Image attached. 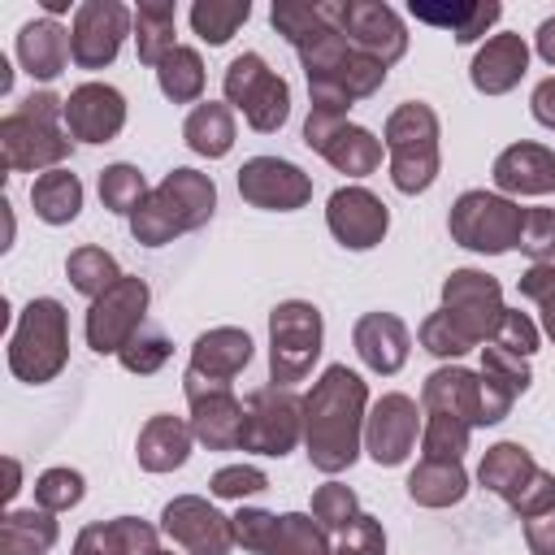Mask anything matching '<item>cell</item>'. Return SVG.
I'll return each mask as SVG.
<instances>
[{
	"instance_id": "13",
	"label": "cell",
	"mask_w": 555,
	"mask_h": 555,
	"mask_svg": "<svg viewBox=\"0 0 555 555\" xmlns=\"http://www.w3.org/2000/svg\"><path fill=\"white\" fill-rule=\"evenodd\" d=\"M304 143L325 156L338 173L347 178H369L377 165H382V139L356 121H347L343 113H321V108H308V121H304Z\"/></svg>"
},
{
	"instance_id": "40",
	"label": "cell",
	"mask_w": 555,
	"mask_h": 555,
	"mask_svg": "<svg viewBox=\"0 0 555 555\" xmlns=\"http://www.w3.org/2000/svg\"><path fill=\"white\" fill-rule=\"evenodd\" d=\"M147 195H152V186H147V178H143L139 165L117 160V165H104V169H100V204H104L108 212L134 217V208H139Z\"/></svg>"
},
{
	"instance_id": "27",
	"label": "cell",
	"mask_w": 555,
	"mask_h": 555,
	"mask_svg": "<svg viewBox=\"0 0 555 555\" xmlns=\"http://www.w3.org/2000/svg\"><path fill=\"white\" fill-rule=\"evenodd\" d=\"M17 61L35 82H52L65 74V65L74 61L69 48V30L56 17H35L17 30Z\"/></svg>"
},
{
	"instance_id": "17",
	"label": "cell",
	"mask_w": 555,
	"mask_h": 555,
	"mask_svg": "<svg viewBox=\"0 0 555 555\" xmlns=\"http://www.w3.org/2000/svg\"><path fill=\"white\" fill-rule=\"evenodd\" d=\"M160 533L173 546H182L186 555H230L238 546L234 542V520L199 494L169 499L165 512H160Z\"/></svg>"
},
{
	"instance_id": "28",
	"label": "cell",
	"mask_w": 555,
	"mask_h": 555,
	"mask_svg": "<svg viewBox=\"0 0 555 555\" xmlns=\"http://www.w3.org/2000/svg\"><path fill=\"white\" fill-rule=\"evenodd\" d=\"M74 555H160V533L139 516H113L78 529Z\"/></svg>"
},
{
	"instance_id": "44",
	"label": "cell",
	"mask_w": 555,
	"mask_h": 555,
	"mask_svg": "<svg viewBox=\"0 0 555 555\" xmlns=\"http://www.w3.org/2000/svg\"><path fill=\"white\" fill-rule=\"evenodd\" d=\"M360 516V499L351 486L343 481H325L312 490V520L325 529V533H347Z\"/></svg>"
},
{
	"instance_id": "37",
	"label": "cell",
	"mask_w": 555,
	"mask_h": 555,
	"mask_svg": "<svg viewBox=\"0 0 555 555\" xmlns=\"http://www.w3.org/2000/svg\"><path fill=\"white\" fill-rule=\"evenodd\" d=\"M178 9L169 0H143L134 9V48H139V61L143 65H160L173 48H178Z\"/></svg>"
},
{
	"instance_id": "23",
	"label": "cell",
	"mask_w": 555,
	"mask_h": 555,
	"mask_svg": "<svg viewBox=\"0 0 555 555\" xmlns=\"http://www.w3.org/2000/svg\"><path fill=\"white\" fill-rule=\"evenodd\" d=\"M477 377H481V425H499L512 412L516 395H525L533 382L529 360L516 351H503L494 343L481 347V373Z\"/></svg>"
},
{
	"instance_id": "26",
	"label": "cell",
	"mask_w": 555,
	"mask_h": 555,
	"mask_svg": "<svg viewBox=\"0 0 555 555\" xmlns=\"http://www.w3.org/2000/svg\"><path fill=\"white\" fill-rule=\"evenodd\" d=\"M421 412H447L477 429L481 425V377L464 364L434 369L421 386Z\"/></svg>"
},
{
	"instance_id": "29",
	"label": "cell",
	"mask_w": 555,
	"mask_h": 555,
	"mask_svg": "<svg viewBox=\"0 0 555 555\" xmlns=\"http://www.w3.org/2000/svg\"><path fill=\"white\" fill-rule=\"evenodd\" d=\"M247 364H251V334L238 330V325H217V330H204L191 343V364L186 369H195L199 377H212V382H230Z\"/></svg>"
},
{
	"instance_id": "56",
	"label": "cell",
	"mask_w": 555,
	"mask_h": 555,
	"mask_svg": "<svg viewBox=\"0 0 555 555\" xmlns=\"http://www.w3.org/2000/svg\"><path fill=\"white\" fill-rule=\"evenodd\" d=\"M529 108H533V121H538V126L555 130V78H542V82L533 87Z\"/></svg>"
},
{
	"instance_id": "57",
	"label": "cell",
	"mask_w": 555,
	"mask_h": 555,
	"mask_svg": "<svg viewBox=\"0 0 555 555\" xmlns=\"http://www.w3.org/2000/svg\"><path fill=\"white\" fill-rule=\"evenodd\" d=\"M533 48H538V56H542L546 65H555V17H546V22L538 26V35H533Z\"/></svg>"
},
{
	"instance_id": "24",
	"label": "cell",
	"mask_w": 555,
	"mask_h": 555,
	"mask_svg": "<svg viewBox=\"0 0 555 555\" xmlns=\"http://www.w3.org/2000/svg\"><path fill=\"white\" fill-rule=\"evenodd\" d=\"M351 347H356V356H360L373 373L390 377V373H399V369L408 364L412 334H408V325H403L395 312H364V317L356 321V330H351Z\"/></svg>"
},
{
	"instance_id": "54",
	"label": "cell",
	"mask_w": 555,
	"mask_h": 555,
	"mask_svg": "<svg viewBox=\"0 0 555 555\" xmlns=\"http://www.w3.org/2000/svg\"><path fill=\"white\" fill-rule=\"evenodd\" d=\"M334 555H386V529H382V520L369 516V512H360L356 525L347 533H338Z\"/></svg>"
},
{
	"instance_id": "50",
	"label": "cell",
	"mask_w": 555,
	"mask_h": 555,
	"mask_svg": "<svg viewBox=\"0 0 555 555\" xmlns=\"http://www.w3.org/2000/svg\"><path fill=\"white\" fill-rule=\"evenodd\" d=\"M516 291L542 308V334L555 343V264H529L516 282Z\"/></svg>"
},
{
	"instance_id": "9",
	"label": "cell",
	"mask_w": 555,
	"mask_h": 555,
	"mask_svg": "<svg viewBox=\"0 0 555 555\" xmlns=\"http://www.w3.org/2000/svg\"><path fill=\"white\" fill-rule=\"evenodd\" d=\"M221 87H225V104L238 108L251 130L273 134V130L286 126V117H291V87H286V78L278 69H269V61L260 52L234 56L225 65Z\"/></svg>"
},
{
	"instance_id": "18",
	"label": "cell",
	"mask_w": 555,
	"mask_h": 555,
	"mask_svg": "<svg viewBox=\"0 0 555 555\" xmlns=\"http://www.w3.org/2000/svg\"><path fill=\"white\" fill-rule=\"evenodd\" d=\"M421 403L412 395H382L377 403H369V416H364V451L373 455V464L382 468H395L412 455L416 447V434H421Z\"/></svg>"
},
{
	"instance_id": "52",
	"label": "cell",
	"mask_w": 555,
	"mask_h": 555,
	"mask_svg": "<svg viewBox=\"0 0 555 555\" xmlns=\"http://www.w3.org/2000/svg\"><path fill=\"white\" fill-rule=\"evenodd\" d=\"M538 338H542V330L520 312V308H507L503 312V321H499V330H494V347H503V351H516V356H533L538 351Z\"/></svg>"
},
{
	"instance_id": "15",
	"label": "cell",
	"mask_w": 555,
	"mask_h": 555,
	"mask_svg": "<svg viewBox=\"0 0 555 555\" xmlns=\"http://www.w3.org/2000/svg\"><path fill=\"white\" fill-rule=\"evenodd\" d=\"M330 17L347 35L351 48H360L373 61H382L386 69L408 52L403 17L382 0H330Z\"/></svg>"
},
{
	"instance_id": "10",
	"label": "cell",
	"mask_w": 555,
	"mask_h": 555,
	"mask_svg": "<svg viewBox=\"0 0 555 555\" xmlns=\"http://www.w3.org/2000/svg\"><path fill=\"white\" fill-rule=\"evenodd\" d=\"M247 421H243V442L238 451L251 455H291L295 442L304 438V399L291 386H256L247 399Z\"/></svg>"
},
{
	"instance_id": "16",
	"label": "cell",
	"mask_w": 555,
	"mask_h": 555,
	"mask_svg": "<svg viewBox=\"0 0 555 555\" xmlns=\"http://www.w3.org/2000/svg\"><path fill=\"white\" fill-rule=\"evenodd\" d=\"M130 30H134V13L121 0H82L74 9V26H69L74 65L78 69H104V65H113Z\"/></svg>"
},
{
	"instance_id": "38",
	"label": "cell",
	"mask_w": 555,
	"mask_h": 555,
	"mask_svg": "<svg viewBox=\"0 0 555 555\" xmlns=\"http://www.w3.org/2000/svg\"><path fill=\"white\" fill-rule=\"evenodd\" d=\"M65 278H69V286H74L78 295L100 299V295L113 291L126 273L117 269L113 251H104V247H95V243H82V247H74V251L65 256Z\"/></svg>"
},
{
	"instance_id": "48",
	"label": "cell",
	"mask_w": 555,
	"mask_h": 555,
	"mask_svg": "<svg viewBox=\"0 0 555 555\" xmlns=\"http://www.w3.org/2000/svg\"><path fill=\"white\" fill-rule=\"evenodd\" d=\"M520 251L533 264H555V208H525Z\"/></svg>"
},
{
	"instance_id": "53",
	"label": "cell",
	"mask_w": 555,
	"mask_h": 555,
	"mask_svg": "<svg viewBox=\"0 0 555 555\" xmlns=\"http://www.w3.org/2000/svg\"><path fill=\"white\" fill-rule=\"evenodd\" d=\"M507 507L520 516V520H529V516H542V512H551L555 507V473H546V468H538L512 499H507Z\"/></svg>"
},
{
	"instance_id": "7",
	"label": "cell",
	"mask_w": 555,
	"mask_h": 555,
	"mask_svg": "<svg viewBox=\"0 0 555 555\" xmlns=\"http://www.w3.org/2000/svg\"><path fill=\"white\" fill-rule=\"evenodd\" d=\"M325 347V321L321 308L308 299H282L269 312V382L295 386L312 373Z\"/></svg>"
},
{
	"instance_id": "35",
	"label": "cell",
	"mask_w": 555,
	"mask_h": 555,
	"mask_svg": "<svg viewBox=\"0 0 555 555\" xmlns=\"http://www.w3.org/2000/svg\"><path fill=\"white\" fill-rule=\"evenodd\" d=\"M533 473H538V460H533L529 447H520V442H494V447H486V455H481V464H477V481H481L490 494H499L503 503H507Z\"/></svg>"
},
{
	"instance_id": "41",
	"label": "cell",
	"mask_w": 555,
	"mask_h": 555,
	"mask_svg": "<svg viewBox=\"0 0 555 555\" xmlns=\"http://www.w3.org/2000/svg\"><path fill=\"white\" fill-rule=\"evenodd\" d=\"M247 17H251V4H247V0H195V4H191V30H195L204 43H212V48L230 43V35H234Z\"/></svg>"
},
{
	"instance_id": "12",
	"label": "cell",
	"mask_w": 555,
	"mask_h": 555,
	"mask_svg": "<svg viewBox=\"0 0 555 555\" xmlns=\"http://www.w3.org/2000/svg\"><path fill=\"white\" fill-rule=\"evenodd\" d=\"M147 304H152V286L134 273H126L113 291H104L100 299H91L87 308V347L100 356H117L147 321Z\"/></svg>"
},
{
	"instance_id": "32",
	"label": "cell",
	"mask_w": 555,
	"mask_h": 555,
	"mask_svg": "<svg viewBox=\"0 0 555 555\" xmlns=\"http://www.w3.org/2000/svg\"><path fill=\"white\" fill-rule=\"evenodd\" d=\"M56 512L43 507H13L0 516V555H48L61 538Z\"/></svg>"
},
{
	"instance_id": "45",
	"label": "cell",
	"mask_w": 555,
	"mask_h": 555,
	"mask_svg": "<svg viewBox=\"0 0 555 555\" xmlns=\"http://www.w3.org/2000/svg\"><path fill=\"white\" fill-rule=\"evenodd\" d=\"M169 356H173V343H169L165 330H156V325H143V330L117 351L121 369H126V373H139V377H152Z\"/></svg>"
},
{
	"instance_id": "30",
	"label": "cell",
	"mask_w": 555,
	"mask_h": 555,
	"mask_svg": "<svg viewBox=\"0 0 555 555\" xmlns=\"http://www.w3.org/2000/svg\"><path fill=\"white\" fill-rule=\"evenodd\" d=\"M191 421L182 416H169V412H156L147 416V425L139 429V442H134V455L147 473H173L191 460Z\"/></svg>"
},
{
	"instance_id": "42",
	"label": "cell",
	"mask_w": 555,
	"mask_h": 555,
	"mask_svg": "<svg viewBox=\"0 0 555 555\" xmlns=\"http://www.w3.org/2000/svg\"><path fill=\"white\" fill-rule=\"evenodd\" d=\"M473 425L447 412H425L421 421V460H464Z\"/></svg>"
},
{
	"instance_id": "31",
	"label": "cell",
	"mask_w": 555,
	"mask_h": 555,
	"mask_svg": "<svg viewBox=\"0 0 555 555\" xmlns=\"http://www.w3.org/2000/svg\"><path fill=\"white\" fill-rule=\"evenodd\" d=\"M416 22L425 26H442L455 35V43H477L499 17H503V4L499 0H442V4H429V0H412L408 4Z\"/></svg>"
},
{
	"instance_id": "59",
	"label": "cell",
	"mask_w": 555,
	"mask_h": 555,
	"mask_svg": "<svg viewBox=\"0 0 555 555\" xmlns=\"http://www.w3.org/2000/svg\"><path fill=\"white\" fill-rule=\"evenodd\" d=\"M65 9H69L65 0H43V13H48V17H56V13H65Z\"/></svg>"
},
{
	"instance_id": "34",
	"label": "cell",
	"mask_w": 555,
	"mask_h": 555,
	"mask_svg": "<svg viewBox=\"0 0 555 555\" xmlns=\"http://www.w3.org/2000/svg\"><path fill=\"white\" fill-rule=\"evenodd\" d=\"M182 139L195 156H208V160H221L230 147H234V108L230 104H217V100H204L186 113L182 121Z\"/></svg>"
},
{
	"instance_id": "46",
	"label": "cell",
	"mask_w": 555,
	"mask_h": 555,
	"mask_svg": "<svg viewBox=\"0 0 555 555\" xmlns=\"http://www.w3.org/2000/svg\"><path fill=\"white\" fill-rule=\"evenodd\" d=\"M87 494V481L78 468H48L35 477V507L43 512H69Z\"/></svg>"
},
{
	"instance_id": "58",
	"label": "cell",
	"mask_w": 555,
	"mask_h": 555,
	"mask_svg": "<svg viewBox=\"0 0 555 555\" xmlns=\"http://www.w3.org/2000/svg\"><path fill=\"white\" fill-rule=\"evenodd\" d=\"M4 468H9V486H4V499H13V494L22 490V468H17V460H4Z\"/></svg>"
},
{
	"instance_id": "36",
	"label": "cell",
	"mask_w": 555,
	"mask_h": 555,
	"mask_svg": "<svg viewBox=\"0 0 555 555\" xmlns=\"http://www.w3.org/2000/svg\"><path fill=\"white\" fill-rule=\"evenodd\" d=\"M30 208L48 225H69L82 212V182H78V173H69L65 165L39 173L30 182Z\"/></svg>"
},
{
	"instance_id": "14",
	"label": "cell",
	"mask_w": 555,
	"mask_h": 555,
	"mask_svg": "<svg viewBox=\"0 0 555 555\" xmlns=\"http://www.w3.org/2000/svg\"><path fill=\"white\" fill-rule=\"evenodd\" d=\"M442 312L460 325V334L477 347L490 343L499 321H503V286L499 278L481 273V269H451L442 282Z\"/></svg>"
},
{
	"instance_id": "2",
	"label": "cell",
	"mask_w": 555,
	"mask_h": 555,
	"mask_svg": "<svg viewBox=\"0 0 555 555\" xmlns=\"http://www.w3.org/2000/svg\"><path fill=\"white\" fill-rule=\"evenodd\" d=\"M364 416H369V382L347 364H330L304 395L308 464L325 477L347 473L364 451Z\"/></svg>"
},
{
	"instance_id": "47",
	"label": "cell",
	"mask_w": 555,
	"mask_h": 555,
	"mask_svg": "<svg viewBox=\"0 0 555 555\" xmlns=\"http://www.w3.org/2000/svg\"><path fill=\"white\" fill-rule=\"evenodd\" d=\"M416 338H421V347H425L429 356H438V360H460L464 351H473V343L460 334V325H455L442 308H438V312H429V317L421 321Z\"/></svg>"
},
{
	"instance_id": "51",
	"label": "cell",
	"mask_w": 555,
	"mask_h": 555,
	"mask_svg": "<svg viewBox=\"0 0 555 555\" xmlns=\"http://www.w3.org/2000/svg\"><path fill=\"white\" fill-rule=\"evenodd\" d=\"M230 520H234V542H238L243 551L269 555L273 533H278V516H273V512H264V507H238Z\"/></svg>"
},
{
	"instance_id": "49",
	"label": "cell",
	"mask_w": 555,
	"mask_h": 555,
	"mask_svg": "<svg viewBox=\"0 0 555 555\" xmlns=\"http://www.w3.org/2000/svg\"><path fill=\"white\" fill-rule=\"evenodd\" d=\"M208 490L217 494V499H251V494H260V490H269V477H264V468H256V464H225V468H217L212 477H208Z\"/></svg>"
},
{
	"instance_id": "19",
	"label": "cell",
	"mask_w": 555,
	"mask_h": 555,
	"mask_svg": "<svg viewBox=\"0 0 555 555\" xmlns=\"http://www.w3.org/2000/svg\"><path fill=\"white\" fill-rule=\"evenodd\" d=\"M238 195L251 208H269V212H295L312 199V178L282 160V156H251L238 169Z\"/></svg>"
},
{
	"instance_id": "6",
	"label": "cell",
	"mask_w": 555,
	"mask_h": 555,
	"mask_svg": "<svg viewBox=\"0 0 555 555\" xmlns=\"http://www.w3.org/2000/svg\"><path fill=\"white\" fill-rule=\"evenodd\" d=\"M438 113L421 100H403L390 117H386V130H382V143H386V156H390V182L395 191L403 195H421L434 186L438 178Z\"/></svg>"
},
{
	"instance_id": "1",
	"label": "cell",
	"mask_w": 555,
	"mask_h": 555,
	"mask_svg": "<svg viewBox=\"0 0 555 555\" xmlns=\"http://www.w3.org/2000/svg\"><path fill=\"white\" fill-rule=\"evenodd\" d=\"M269 22L299 52L312 108L347 117L356 100L377 95V87L386 82V65L351 48L347 35L334 26L330 0H278L269 9Z\"/></svg>"
},
{
	"instance_id": "60",
	"label": "cell",
	"mask_w": 555,
	"mask_h": 555,
	"mask_svg": "<svg viewBox=\"0 0 555 555\" xmlns=\"http://www.w3.org/2000/svg\"><path fill=\"white\" fill-rule=\"evenodd\" d=\"M160 555H173V551H160Z\"/></svg>"
},
{
	"instance_id": "22",
	"label": "cell",
	"mask_w": 555,
	"mask_h": 555,
	"mask_svg": "<svg viewBox=\"0 0 555 555\" xmlns=\"http://www.w3.org/2000/svg\"><path fill=\"white\" fill-rule=\"evenodd\" d=\"M490 178L499 186V195H551L555 191V147H542V143H512L494 156L490 165Z\"/></svg>"
},
{
	"instance_id": "11",
	"label": "cell",
	"mask_w": 555,
	"mask_h": 555,
	"mask_svg": "<svg viewBox=\"0 0 555 555\" xmlns=\"http://www.w3.org/2000/svg\"><path fill=\"white\" fill-rule=\"evenodd\" d=\"M182 395L191 403V434H195V442H204L208 451H238L247 403L234 395V386L199 377L195 369H186L182 373Z\"/></svg>"
},
{
	"instance_id": "20",
	"label": "cell",
	"mask_w": 555,
	"mask_h": 555,
	"mask_svg": "<svg viewBox=\"0 0 555 555\" xmlns=\"http://www.w3.org/2000/svg\"><path fill=\"white\" fill-rule=\"evenodd\" d=\"M325 225L347 251H369L390 230V208L369 186H338L325 199Z\"/></svg>"
},
{
	"instance_id": "55",
	"label": "cell",
	"mask_w": 555,
	"mask_h": 555,
	"mask_svg": "<svg viewBox=\"0 0 555 555\" xmlns=\"http://www.w3.org/2000/svg\"><path fill=\"white\" fill-rule=\"evenodd\" d=\"M525 546L529 555H555V507L525 520Z\"/></svg>"
},
{
	"instance_id": "4",
	"label": "cell",
	"mask_w": 555,
	"mask_h": 555,
	"mask_svg": "<svg viewBox=\"0 0 555 555\" xmlns=\"http://www.w3.org/2000/svg\"><path fill=\"white\" fill-rule=\"evenodd\" d=\"M0 152H4V169L17 173L61 169V160L74 152V139L65 130V100L52 91H30L0 121Z\"/></svg>"
},
{
	"instance_id": "25",
	"label": "cell",
	"mask_w": 555,
	"mask_h": 555,
	"mask_svg": "<svg viewBox=\"0 0 555 555\" xmlns=\"http://www.w3.org/2000/svg\"><path fill=\"white\" fill-rule=\"evenodd\" d=\"M525 69H529V43H525V35L503 30V35H490L477 48V56L468 65V78H473V87L481 95H507L525 78Z\"/></svg>"
},
{
	"instance_id": "5",
	"label": "cell",
	"mask_w": 555,
	"mask_h": 555,
	"mask_svg": "<svg viewBox=\"0 0 555 555\" xmlns=\"http://www.w3.org/2000/svg\"><path fill=\"white\" fill-rule=\"evenodd\" d=\"M69 360V312L61 299L39 295L22 308L9 338V373L26 386L52 382Z\"/></svg>"
},
{
	"instance_id": "33",
	"label": "cell",
	"mask_w": 555,
	"mask_h": 555,
	"mask_svg": "<svg viewBox=\"0 0 555 555\" xmlns=\"http://www.w3.org/2000/svg\"><path fill=\"white\" fill-rule=\"evenodd\" d=\"M468 494L464 460H421L408 473V499L421 507H451Z\"/></svg>"
},
{
	"instance_id": "3",
	"label": "cell",
	"mask_w": 555,
	"mask_h": 555,
	"mask_svg": "<svg viewBox=\"0 0 555 555\" xmlns=\"http://www.w3.org/2000/svg\"><path fill=\"white\" fill-rule=\"evenodd\" d=\"M212 212H217V182L208 173H199V169H173L134 208L130 234L143 247H165L178 234H191V230L208 225Z\"/></svg>"
},
{
	"instance_id": "8",
	"label": "cell",
	"mask_w": 555,
	"mask_h": 555,
	"mask_svg": "<svg viewBox=\"0 0 555 555\" xmlns=\"http://www.w3.org/2000/svg\"><path fill=\"white\" fill-rule=\"evenodd\" d=\"M520 225H525V208L499 191H464L447 217L451 238L477 256H503L520 247Z\"/></svg>"
},
{
	"instance_id": "39",
	"label": "cell",
	"mask_w": 555,
	"mask_h": 555,
	"mask_svg": "<svg viewBox=\"0 0 555 555\" xmlns=\"http://www.w3.org/2000/svg\"><path fill=\"white\" fill-rule=\"evenodd\" d=\"M156 87L173 104H195L204 95V56L186 43H178L160 65H156Z\"/></svg>"
},
{
	"instance_id": "43",
	"label": "cell",
	"mask_w": 555,
	"mask_h": 555,
	"mask_svg": "<svg viewBox=\"0 0 555 555\" xmlns=\"http://www.w3.org/2000/svg\"><path fill=\"white\" fill-rule=\"evenodd\" d=\"M269 555H334L330 533L308 512H282Z\"/></svg>"
},
{
	"instance_id": "21",
	"label": "cell",
	"mask_w": 555,
	"mask_h": 555,
	"mask_svg": "<svg viewBox=\"0 0 555 555\" xmlns=\"http://www.w3.org/2000/svg\"><path fill=\"white\" fill-rule=\"evenodd\" d=\"M126 126V95L108 82H82L65 95V130L74 143H108Z\"/></svg>"
}]
</instances>
